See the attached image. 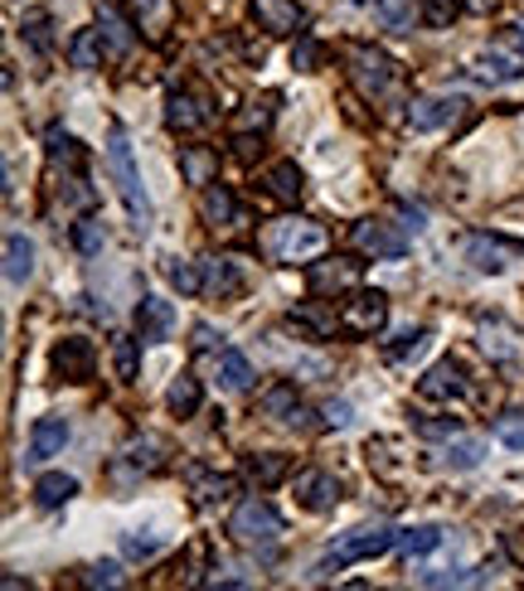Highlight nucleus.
Instances as JSON below:
<instances>
[{
	"label": "nucleus",
	"mask_w": 524,
	"mask_h": 591,
	"mask_svg": "<svg viewBox=\"0 0 524 591\" xmlns=\"http://www.w3.org/2000/svg\"><path fill=\"white\" fill-rule=\"evenodd\" d=\"M461 252H467V262L477 267V272H505L510 262H520V243L515 238H501V233H471L467 243H461Z\"/></svg>",
	"instance_id": "8"
},
{
	"label": "nucleus",
	"mask_w": 524,
	"mask_h": 591,
	"mask_svg": "<svg viewBox=\"0 0 524 591\" xmlns=\"http://www.w3.org/2000/svg\"><path fill=\"white\" fill-rule=\"evenodd\" d=\"M210 107H204L200 103V97H190V93H170L165 97V127L170 131H180V137H194V131H204V127H210Z\"/></svg>",
	"instance_id": "16"
},
{
	"label": "nucleus",
	"mask_w": 524,
	"mask_h": 591,
	"mask_svg": "<svg viewBox=\"0 0 524 591\" xmlns=\"http://www.w3.org/2000/svg\"><path fill=\"white\" fill-rule=\"evenodd\" d=\"M297 408H301V402H297V388H291V384H277V388L263 398V412L282 417V422H291V412H297Z\"/></svg>",
	"instance_id": "44"
},
{
	"label": "nucleus",
	"mask_w": 524,
	"mask_h": 591,
	"mask_svg": "<svg viewBox=\"0 0 524 591\" xmlns=\"http://www.w3.org/2000/svg\"><path fill=\"white\" fill-rule=\"evenodd\" d=\"M287 471H291V461L287 455H277V451H263V455H248V461H243V475H248L258 490H272Z\"/></svg>",
	"instance_id": "25"
},
{
	"label": "nucleus",
	"mask_w": 524,
	"mask_h": 591,
	"mask_svg": "<svg viewBox=\"0 0 524 591\" xmlns=\"http://www.w3.org/2000/svg\"><path fill=\"white\" fill-rule=\"evenodd\" d=\"M263 243L277 262L297 267V262H316V257L331 248V233L316 224V218H277V224H267Z\"/></svg>",
	"instance_id": "2"
},
{
	"label": "nucleus",
	"mask_w": 524,
	"mask_h": 591,
	"mask_svg": "<svg viewBox=\"0 0 524 591\" xmlns=\"http://www.w3.org/2000/svg\"><path fill=\"white\" fill-rule=\"evenodd\" d=\"M467 393V368H461L457 359H442V364H432L428 374L418 378V398H428V402H452Z\"/></svg>",
	"instance_id": "12"
},
{
	"label": "nucleus",
	"mask_w": 524,
	"mask_h": 591,
	"mask_svg": "<svg viewBox=\"0 0 524 591\" xmlns=\"http://www.w3.org/2000/svg\"><path fill=\"white\" fill-rule=\"evenodd\" d=\"M68 437H73V427H68V417L64 412H49V417H40L34 422V432H30V455L24 461H49V455H58L68 447Z\"/></svg>",
	"instance_id": "15"
},
{
	"label": "nucleus",
	"mask_w": 524,
	"mask_h": 591,
	"mask_svg": "<svg viewBox=\"0 0 524 591\" xmlns=\"http://www.w3.org/2000/svg\"><path fill=\"white\" fill-rule=\"evenodd\" d=\"M34 277V243L24 233H10L6 238V281L10 287H24Z\"/></svg>",
	"instance_id": "22"
},
{
	"label": "nucleus",
	"mask_w": 524,
	"mask_h": 591,
	"mask_svg": "<svg viewBox=\"0 0 524 591\" xmlns=\"http://www.w3.org/2000/svg\"><path fill=\"white\" fill-rule=\"evenodd\" d=\"M384 325H388V296L370 287L350 291L345 311H340V330H350V335H379Z\"/></svg>",
	"instance_id": "6"
},
{
	"label": "nucleus",
	"mask_w": 524,
	"mask_h": 591,
	"mask_svg": "<svg viewBox=\"0 0 524 591\" xmlns=\"http://www.w3.org/2000/svg\"><path fill=\"white\" fill-rule=\"evenodd\" d=\"M307 287H311L316 296L355 291V287H360V262H350V257H331V262H311Z\"/></svg>",
	"instance_id": "13"
},
{
	"label": "nucleus",
	"mask_w": 524,
	"mask_h": 591,
	"mask_svg": "<svg viewBox=\"0 0 524 591\" xmlns=\"http://www.w3.org/2000/svg\"><path fill=\"white\" fill-rule=\"evenodd\" d=\"M131 20L151 44H165L170 20H175V0H131Z\"/></svg>",
	"instance_id": "19"
},
{
	"label": "nucleus",
	"mask_w": 524,
	"mask_h": 591,
	"mask_svg": "<svg viewBox=\"0 0 524 591\" xmlns=\"http://www.w3.org/2000/svg\"><path fill=\"white\" fill-rule=\"evenodd\" d=\"M291 325H301L307 330L311 340H325V335H335V311H321V305H297V311H291Z\"/></svg>",
	"instance_id": "35"
},
{
	"label": "nucleus",
	"mask_w": 524,
	"mask_h": 591,
	"mask_svg": "<svg viewBox=\"0 0 524 591\" xmlns=\"http://www.w3.org/2000/svg\"><path fill=\"white\" fill-rule=\"evenodd\" d=\"M73 495H78V480L64 471H49L34 480V504H40V509H58V504H68Z\"/></svg>",
	"instance_id": "24"
},
{
	"label": "nucleus",
	"mask_w": 524,
	"mask_h": 591,
	"mask_svg": "<svg viewBox=\"0 0 524 591\" xmlns=\"http://www.w3.org/2000/svg\"><path fill=\"white\" fill-rule=\"evenodd\" d=\"M316 58H321V44H316V40H297V49H291V68H297V73H311Z\"/></svg>",
	"instance_id": "49"
},
{
	"label": "nucleus",
	"mask_w": 524,
	"mask_h": 591,
	"mask_svg": "<svg viewBox=\"0 0 524 591\" xmlns=\"http://www.w3.org/2000/svg\"><path fill=\"white\" fill-rule=\"evenodd\" d=\"M418 432L423 437H461V422H457V417H423V422H418Z\"/></svg>",
	"instance_id": "48"
},
{
	"label": "nucleus",
	"mask_w": 524,
	"mask_h": 591,
	"mask_svg": "<svg viewBox=\"0 0 524 591\" xmlns=\"http://www.w3.org/2000/svg\"><path fill=\"white\" fill-rule=\"evenodd\" d=\"M481 350L491 354V364L495 368H520L524 364V340H520V330L510 325V320H481Z\"/></svg>",
	"instance_id": "10"
},
{
	"label": "nucleus",
	"mask_w": 524,
	"mask_h": 591,
	"mask_svg": "<svg viewBox=\"0 0 524 591\" xmlns=\"http://www.w3.org/2000/svg\"><path fill=\"white\" fill-rule=\"evenodd\" d=\"M49 364H54V374L64 378V384H88L93 368H97V350H93V340L68 335V340H58V344H54Z\"/></svg>",
	"instance_id": "9"
},
{
	"label": "nucleus",
	"mask_w": 524,
	"mask_h": 591,
	"mask_svg": "<svg viewBox=\"0 0 524 591\" xmlns=\"http://www.w3.org/2000/svg\"><path fill=\"white\" fill-rule=\"evenodd\" d=\"M495 441L510 451H524V408H505L495 417Z\"/></svg>",
	"instance_id": "41"
},
{
	"label": "nucleus",
	"mask_w": 524,
	"mask_h": 591,
	"mask_svg": "<svg viewBox=\"0 0 524 591\" xmlns=\"http://www.w3.org/2000/svg\"><path fill=\"white\" fill-rule=\"evenodd\" d=\"M379 20L394 34H413V24H423V0H379Z\"/></svg>",
	"instance_id": "29"
},
{
	"label": "nucleus",
	"mask_w": 524,
	"mask_h": 591,
	"mask_svg": "<svg viewBox=\"0 0 524 591\" xmlns=\"http://www.w3.org/2000/svg\"><path fill=\"white\" fill-rule=\"evenodd\" d=\"M253 15H258L267 34H297L307 24V10L297 0H253Z\"/></svg>",
	"instance_id": "18"
},
{
	"label": "nucleus",
	"mask_w": 524,
	"mask_h": 591,
	"mask_svg": "<svg viewBox=\"0 0 524 591\" xmlns=\"http://www.w3.org/2000/svg\"><path fill=\"white\" fill-rule=\"evenodd\" d=\"M467 112V97H452V93H428V97H413L408 103V131H442Z\"/></svg>",
	"instance_id": "7"
},
{
	"label": "nucleus",
	"mask_w": 524,
	"mask_h": 591,
	"mask_svg": "<svg viewBox=\"0 0 524 591\" xmlns=\"http://www.w3.org/2000/svg\"><path fill=\"white\" fill-rule=\"evenodd\" d=\"M20 34H24V44H30L34 54H49V49H54V20H49L44 10H30L24 24H20Z\"/></svg>",
	"instance_id": "38"
},
{
	"label": "nucleus",
	"mask_w": 524,
	"mask_h": 591,
	"mask_svg": "<svg viewBox=\"0 0 524 591\" xmlns=\"http://www.w3.org/2000/svg\"><path fill=\"white\" fill-rule=\"evenodd\" d=\"M467 6H471V10H491L495 0H467Z\"/></svg>",
	"instance_id": "55"
},
{
	"label": "nucleus",
	"mask_w": 524,
	"mask_h": 591,
	"mask_svg": "<svg viewBox=\"0 0 524 591\" xmlns=\"http://www.w3.org/2000/svg\"><path fill=\"white\" fill-rule=\"evenodd\" d=\"M228 538H234L238 548H272L277 538H282V514L263 495H248L234 509V519H228Z\"/></svg>",
	"instance_id": "4"
},
{
	"label": "nucleus",
	"mask_w": 524,
	"mask_h": 591,
	"mask_svg": "<svg viewBox=\"0 0 524 591\" xmlns=\"http://www.w3.org/2000/svg\"><path fill=\"white\" fill-rule=\"evenodd\" d=\"M161 451H165V441H161V437H141V441H131V447H127V461L137 465V471H156V465L165 461Z\"/></svg>",
	"instance_id": "42"
},
{
	"label": "nucleus",
	"mask_w": 524,
	"mask_h": 591,
	"mask_svg": "<svg viewBox=\"0 0 524 591\" xmlns=\"http://www.w3.org/2000/svg\"><path fill=\"white\" fill-rule=\"evenodd\" d=\"M194 495H200V504H224L228 495H234V480L228 475H200L194 480Z\"/></svg>",
	"instance_id": "45"
},
{
	"label": "nucleus",
	"mask_w": 524,
	"mask_h": 591,
	"mask_svg": "<svg viewBox=\"0 0 524 591\" xmlns=\"http://www.w3.org/2000/svg\"><path fill=\"white\" fill-rule=\"evenodd\" d=\"M204 218L210 224H234L238 218V204L228 194V184H204Z\"/></svg>",
	"instance_id": "36"
},
{
	"label": "nucleus",
	"mask_w": 524,
	"mask_h": 591,
	"mask_svg": "<svg viewBox=\"0 0 524 591\" xmlns=\"http://www.w3.org/2000/svg\"><path fill=\"white\" fill-rule=\"evenodd\" d=\"M44 146H49V160H54V165H68V170L83 165V141L68 137L64 127H49L44 131Z\"/></svg>",
	"instance_id": "31"
},
{
	"label": "nucleus",
	"mask_w": 524,
	"mask_h": 591,
	"mask_svg": "<svg viewBox=\"0 0 524 591\" xmlns=\"http://www.w3.org/2000/svg\"><path fill=\"white\" fill-rule=\"evenodd\" d=\"M404 228H408V233H423V228H428V224H423V208H404Z\"/></svg>",
	"instance_id": "54"
},
{
	"label": "nucleus",
	"mask_w": 524,
	"mask_h": 591,
	"mask_svg": "<svg viewBox=\"0 0 524 591\" xmlns=\"http://www.w3.org/2000/svg\"><path fill=\"white\" fill-rule=\"evenodd\" d=\"M297 504L311 514H331L340 504V480L331 471H301L297 475Z\"/></svg>",
	"instance_id": "14"
},
{
	"label": "nucleus",
	"mask_w": 524,
	"mask_h": 591,
	"mask_svg": "<svg viewBox=\"0 0 524 591\" xmlns=\"http://www.w3.org/2000/svg\"><path fill=\"white\" fill-rule=\"evenodd\" d=\"M200 402H204V388H200V378H194V374H180L175 384L165 388V408L175 417H194V412H200Z\"/></svg>",
	"instance_id": "27"
},
{
	"label": "nucleus",
	"mask_w": 524,
	"mask_h": 591,
	"mask_svg": "<svg viewBox=\"0 0 524 591\" xmlns=\"http://www.w3.org/2000/svg\"><path fill=\"white\" fill-rule=\"evenodd\" d=\"M272 127V103H248L238 112V121H234V146H238V155H253V131H263Z\"/></svg>",
	"instance_id": "21"
},
{
	"label": "nucleus",
	"mask_w": 524,
	"mask_h": 591,
	"mask_svg": "<svg viewBox=\"0 0 524 591\" xmlns=\"http://www.w3.org/2000/svg\"><path fill=\"white\" fill-rule=\"evenodd\" d=\"M103 243H107V228H103V218L88 214V218H78L73 224V248H78L83 257H97L103 252Z\"/></svg>",
	"instance_id": "39"
},
{
	"label": "nucleus",
	"mask_w": 524,
	"mask_h": 591,
	"mask_svg": "<svg viewBox=\"0 0 524 591\" xmlns=\"http://www.w3.org/2000/svg\"><path fill=\"white\" fill-rule=\"evenodd\" d=\"M156 548H161V544H151V538H127V552H131V558H151Z\"/></svg>",
	"instance_id": "51"
},
{
	"label": "nucleus",
	"mask_w": 524,
	"mask_h": 591,
	"mask_svg": "<svg viewBox=\"0 0 524 591\" xmlns=\"http://www.w3.org/2000/svg\"><path fill=\"white\" fill-rule=\"evenodd\" d=\"M141 344L137 335H117L113 340V364H117V378L121 384H137V374H141Z\"/></svg>",
	"instance_id": "30"
},
{
	"label": "nucleus",
	"mask_w": 524,
	"mask_h": 591,
	"mask_svg": "<svg viewBox=\"0 0 524 591\" xmlns=\"http://www.w3.org/2000/svg\"><path fill=\"white\" fill-rule=\"evenodd\" d=\"M350 83H355V88L374 103V97H384V93L398 83V64L384 54V49L360 44L355 54H350Z\"/></svg>",
	"instance_id": "5"
},
{
	"label": "nucleus",
	"mask_w": 524,
	"mask_h": 591,
	"mask_svg": "<svg viewBox=\"0 0 524 591\" xmlns=\"http://www.w3.org/2000/svg\"><path fill=\"white\" fill-rule=\"evenodd\" d=\"M321 422L331 427V432H345V427L355 422V408H350L345 398H331V402H325V408H321Z\"/></svg>",
	"instance_id": "47"
},
{
	"label": "nucleus",
	"mask_w": 524,
	"mask_h": 591,
	"mask_svg": "<svg viewBox=\"0 0 524 591\" xmlns=\"http://www.w3.org/2000/svg\"><path fill=\"white\" fill-rule=\"evenodd\" d=\"M505 552L524 568V534H510V538H505Z\"/></svg>",
	"instance_id": "53"
},
{
	"label": "nucleus",
	"mask_w": 524,
	"mask_h": 591,
	"mask_svg": "<svg viewBox=\"0 0 524 591\" xmlns=\"http://www.w3.org/2000/svg\"><path fill=\"white\" fill-rule=\"evenodd\" d=\"M97 30H103V40L113 54H131V44H137V20H127L117 6H97Z\"/></svg>",
	"instance_id": "20"
},
{
	"label": "nucleus",
	"mask_w": 524,
	"mask_h": 591,
	"mask_svg": "<svg viewBox=\"0 0 524 591\" xmlns=\"http://www.w3.org/2000/svg\"><path fill=\"white\" fill-rule=\"evenodd\" d=\"M461 0H423V24H432V30H452Z\"/></svg>",
	"instance_id": "46"
},
{
	"label": "nucleus",
	"mask_w": 524,
	"mask_h": 591,
	"mask_svg": "<svg viewBox=\"0 0 524 591\" xmlns=\"http://www.w3.org/2000/svg\"><path fill=\"white\" fill-rule=\"evenodd\" d=\"M442 528L437 524H418V528H404L398 534V552H408V558H423V552H432V548H442Z\"/></svg>",
	"instance_id": "33"
},
{
	"label": "nucleus",
	"mask_w": 524,
	"mask_h": 591,
	"mask_svg": "<svg viewBox=\"0 0 524 591\" xmlns=\"http://www.w3.org/2000/svg\"><path fill=\"white\" fill-rule=\"evenodd\" d=\"M350 6H370V0H350Z\"/></svg>",
	"instance_id": "56"
},
{
	"label": "nucleus",
	"mask_w": 524,
	"mask_h": 591,
	"mask_svg": "<svg viewBox=\"0 0 524 591\" xmlns=\"http://www.w3.org/2000/svg\"><path fill=\"white\" fill-rule=\"evenodd\" d=\"M398 534L404 528H388V524H360L350 534H340L331 552L321 558V572H335V568H350V562H364V558H379V552L398 548Z\"/></svg>",
	"instance_id": "3"
},
{
	"label": "nucleus",
	"mask_w": 524,
	"mask_h": 591,
	"mask_svg": "<svg viewBox=\"0 0 524 591\" xmlns=\"http://www.w3.org/2000/svg\"><path fill=\"white\" fill-rule=\"evenodd\" d=\"M107 165H113V180H117V194H121V208H127L131 228L137 233H151L156 214H151V194H146L141 184V170H137V155H131V141L127 131H113V141H107Z\"/></svg>",
	"instance_id": "1"
},
{
	"label": "nucleus",
	"mask_w": 524,
	"mask_h": 591,
	"mask_svg": "<svg viewBox=\"0 0 524 591\" xmlns=\"http://www.w3.org/2000/svg\"><path fill=\"white\" fill-rule=\"evenodd\" d=\"M423 344H428V330L413 325V330H404V335H398V344H388L384 359H388V364H404L408 354H418V350H423Z\"/></svg>",
	"instance_id": "43"
},
{
	"label": "nucleus",
	"mask_w": 524,
	"mask_h": 591,
	"mask_svg": "<svg viewBox=\"0 0 524 591\" xmlns=\"http://www.w3.org/2000/svg\"><path fill=\"white\" fill-rule=\"evenodd\" d=\"M165 281L180 296H200L204 291V272L194 262H185V257H165Z\"/></svg>",
	"instance_id": "34"
},
{
	"label": "nucleus",
	"mask_w": 524,
	"mask_h": 591,
	"mask_svg": "<svg viewBox=\"0 0 524 591\" xmlns=\"http://www.w3.org/2000/svg\"><path fill=\"white\" fill-rule=\"evenodd\" d=\"M180 170H185L190 184H214V155L200 151V146H185V151H180Z\"/></svg>",
	"instance_id": "40"
},
{
	"label": "nucleus",
	"mask_w": 524,
	"mask_h": 591,
	"mask_svg": "<svg viewBox=\"0 0 524 591\" xmlns=\"http://www.w3.org/2000/svg\"><path fill=\"white\" fill-rule=\"evenodd\" d=\"M452 471H477V465L485 461V441H477V437H452V447H447V455H442Z\"/></svg>",
	"instance_id": "37"
},
{
	"label": "nucleus",
	"mask_w": 524,
	"mask_h": 591,
	"mask_svg": "<svg viewBox=\"0 0 524 591\" xmlns=\"http://www.w3.org/2000/svg\"><path fill=\"white\" fill-rule=\"evenodd\" d=\"M218 388H224V393H248L253 388V359L243 350H224V354H218Z\"/></svg>",
	"instance_id": "23"
},
{
	"label": "nucleus",
	"mask_w": 524,
	"mask_h": 591,
	"mask_svg": "<svg viewBox=\"0 0 524 591\" xmlns=\"http://www.w3.org/2000/svg\"><path fill=\"white\" fill-rule=\"evenodd\" d=\"M267 190H272L277 200L297 204V200H301V190H307V175L297 170V160H277V165L267 170Z\"/></svg>",
	"instance_id": "28"
},
{
	"label": "nucleus",
	"mask_w": 524,
	"mask_h": 591,
	"mask_svg": "<svg viewBox=\"0 0 524 591\" xmlns=\"http://www.w3.org/2000/svg\"><path fill=\"white\" fill-rule=\"evenodd\" d=\"M83 582H88V587H117L121 582V568H117V562H97V568H88Z\"/></svg>",
	"instance_id": "50"
},
{
	"label": "nucleus",
	"mask_w": 524,
	"mask_h": 591,
	"mask_svg": "<svg viewBox=\"0 0 524 591\" xmlns=\"http://www.w3.org/2000/svg\"><path fill=\"white\" fill-rule=\"evenodd\" d=\"M68 64L73 68H97V64H103V30H78V34H73Z\"/></svg>",
	"instance_id": "32"
},
{
	"label": "nucleus",
	"mask_w": 524,
	"mask_h": 591,
	"mask_svg": "<svg viewBox=\"0 0 524 591\" xmlns=\"http://www.w3.org/2000/svg\"><path fill=\"white\" fill-rule=\"evenodd\" d=\"M350 243H355L364 257H384V262H398V257L408 252L404 233H394L388 224H379V218H360V224L350 228Z\"/></svg>",
	"instance_id": "11"
},
{
	"label": "nucleus",
	"mask_w": 524,
	"mask_h": 591,
	"mask_svg": "<svg viewBox=\"0 0 524 591\" xmlns=\"http://www.w3.org/2000/svg\"><path fill=\"white\" fill-rule=\"evenodd\" d=\"M204 291H214V296L243 291V272L234 267V257H210V262H204Z\"/></svg>",
	"instance_id": "26"
},
{
	"label": "nucleus",
	"mask_w": 524,
	"mask_h": 591,
	"mask_svg": "<svg viewBox=\"0 0 524 591\" xmlns=\"http://www.w3.org/2000/svg\"><path fill=\"white\" fill-rule=\"evenodd\" d=\"M137 330L146 344H165L170 330H175V305L161 301V296H141L137 305Z\"/></svg>",
	"instance_id": "17"
},
{
	"label": "nucleus",
	"mask_w": 524,
	"mask_h": 591,
	"mask_svg": "<svg viewBox=\"0 0 524 591\" xmlns=\"http://www.w3.org/2000/svg\"><path fill=\"white\" fill-rule=\"evenodd\" d=\"M194 350H214V325H194Z\"/></svg>",
	"instance_id": "52"
}]
</instances>
